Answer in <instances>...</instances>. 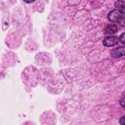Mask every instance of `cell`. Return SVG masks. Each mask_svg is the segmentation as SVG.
<instances>
[{"mask_svg":"<svg viewBox=\"0 0 125 125\" xmlns=\"http://www.w3.org/2000/svg\"><path fill=\"white\" fill-rule=\"evenodd\" d=\"M24 2H26V3H32V2H34L35 0H23Z\"/></svg>","mask_w":125,"mask_h":125,"instance_id":"cell-9","label":"cell"},{"mask_svg":"<svg viewBox=\"0 0 125 125\" xmlns=\"http://www.w3.org/2000/svg\"><path fill=\"white\" fill-rule=\"evenodd\" d=\"M120 124H121V125H124V124H125V116H123V117L120 119Z\"/></svg>","mask_w":125,"mask_h":125,"instance_id":"cell-8","label":"cell"},{"mask_svg":"<svg viewBox=\"0 0 125 125\" xmlns=\"http://www.w3.org/2000/svg\"><path fill=\"white\" fill-rule=\"evenodd\" d=\"M123 17H124V14L121 13L118 9H116V10H112L111 12L108 13L107 19H108V21H111V22H117V21H119Z\"/></svg>","mask_w":125,"mask_h":125,"instance_id":"cell-1","label":"cell"},{"mask_svg":"<svg viewBox=\"0 0 125 125\" xmlns=\"http://www.w3.org/2000/svg\"><path fill=\"white\" fill-rule=\"evenodd\" d=\"M120 104H121V106L124 108V107H125V103H124V96L122 97V99H121V101H120Z\"/></svg>","mask_w":125,"mask_h":125,"instance_id":"cell-7","label":"cell"},{"mask_svg":"<svg viewBox=\"0 0 125 125\" xmlns=\"http://www.w3.org/2000/svg\"><path fill=\"white\" fill-rule=\"evenodd\" d=\"M124 36H125V33H122V34L120 35V38H118V39H120L119 41H120L121 43H124V42H125V39H124Z\"/></svg>","mask_w":125,"mask_h":125,"instance_id":"cell-6","label":"cell"},{"mask_svg":"<svg viewBox=\"0 0 125 125\" xmlns=\"http://www.w3.org/2000/svg\"><path fill=\"white\" fill-rule=\"evenodd\" d=\"M117 31V26L115 25V24H110V25H107L106 27H105V29H104V32H105V34H113V33H115Z\"/></svg>","mask_w":125,"mask_h":125,"instance_id":"cell-4","label":"cell"},{"mask_svg":"<svg viewBox=\"0 0 125 125\" xmlns=\"http://www.w3.org/2000/svg\"><path fill=\"white\" fill-rule=\"evenodd\" d=\"M115 7L123 14H125V11H124V7H125V1L124 0H118L117 2H115Z\"/></svg>","mask_w":125,"mask_h":125,"instance_id":"cell-5","label":"cell"},{"mask_svg":"<svg viewBox=\"0 0 125 125\" xmlns=\"http://www.w3.org/2000/svg\"><path fill=\"white\" fill-rule=\"evenodd\" d=\"M118 41H119V40H118V38H117L116 36H111V35H109V36H107V37H105V38L104 39L103 43H104V45L106 46V47H112V46L117 45Z\"/></svg>","mask_w":125,"mask_h":125,"instance_id":"cell-2","label":"cell"},{"mask_svg":"<svg viewBox=\"0 0 125 125\" xmlns=\"http://www.w3.org/2000/svg\"><path fill=\"white\" fill-rule=\"evenodd\" d=\"M124 53H125V48H124V46H121V47H117V48L113 49L111 51V56L114 58H120V57L124 56Z\"/></svg>","mask_w":125,"mask_h":125,"instance_id":"cell-3","label":"cell"}]
</instances>
